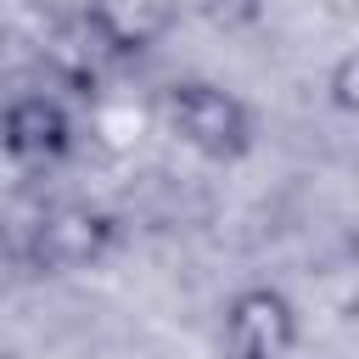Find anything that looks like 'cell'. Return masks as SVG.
<instances>
[{"mask_svg": "<svg viewBox=\"0 0 359 359\" xmlns=\"http://www.w3.org/2000/svg\"><path fill=\"white\" fill-rule=\"evenodd\" d=\"M163 118H168V129H174L191 151L219 157V163H224V157H241L247 140H252V112H247V101H241L236 90H224V84H208V79L174 84L168 101H163Z\"/></svg>", "mask_w": 359, "mask_h": 359, "instance_id": "obj_1", "label": "cell"}, {"mask_svg": "<svg viewBox=\"0 0 359 359\" xmlns=\"http://www.w3.org/2000/svg\"><path fill=\"white\" fill-rule=\"evenodd\" d=\"M118 241V224L112 213L90 208V202H62L50 213H39L34 236H28V258L45 269V275H73V269H90L112 252Z\"/></svg>", "mask_w": 359, "mask_h": 359, "instance_id": "obj_2", "label": "cell"}, {"mask_svg": "<svg viewBox=\"0 0 359 359\" xmlns=\"http://www.w3.org/2000/svg\"><path fill=\"white\" fill-rule=\"evenodd\" d=\"M224 359H286L297 348V309L275 286H247L224 303Z\"/></svg>", "mask_w": 359, "mask_h": 359, "instance_id": "obj_3", "label": "cell"}, {"mask_svg": "<svg viewBox=\"0 0 359 359\" xmlns=\"http://www.w3.org/2000/svg\"><path fill=\"white\" fill-rule=\"evenodd\" d=\"M73 146V118L56 95H17L6 107V151L17 163H50Z\"/></svg>", "mask_w": 359, "mask_h": 359, "instance_id": "obj_4", "label": "cell"}, {"mask_svg": "<svg viewBox=\"0 0 359 359\" xmlns=\"http://www.w3.org/2000/svg\"><path fill=\"white\" fill-rule=\"evenodd\" d=\"M84 22L101 39L107 56H129V50H146L163 34L168 11H163V0H95L84 11Z\"/></svg>", "mask_w": 359, "mask_h": 359, "instance_id": "obj_5", "label": "cell"}, {"mask_svg": "<svg viewBox=\"0 0 359 359\" xmlns=\"http://www.w3.org/2000/svg\"><path fill=\"white\" fill-rule=\"evenodd\" d=\"M309 280H314V297H320L325 314H337V320H359V236L325 247V252L314 258Z\"/></svg>", "mask_w": 359, "mask_h": 359, "instance_id": "obj_6", "label": "cell"}, {"mask_svg": "<svg viewBox=\"0 0 359 359\" xmlns=\"http://www.w3.org/2000/svg\"><path fill=\"white\" fill-rule=\"evenodd\" d=\"M325 90H331V101H337L342 112H353V118H359V45H353V50H342V56L331 62Z\"/></svg>", "mask_w": 359, "mask_h": 359, "instance_id": "obj_7", "label": "cell"}, {"mask_svg": "<svg viewBox=\"0 0 359 359\" xmlns=\"http://www.w3.org/2000/svg\"><path fill=\"white\" fill-rule=\"evenodd\" d=\"M264 6L269 0H196V11L208 22H219V28H247V22L264 17Z\"/></svg>", "mask_w": 359, "mask_h": 359, "instance_id": "obj_8", "label": "cell"}]
</instances>
